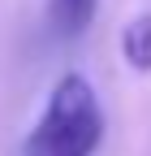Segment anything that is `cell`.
<instances>
[{
    "label": "cell",
    "instance_id": "1",
    "mask_svg": "<svg viewBox=\"0 0 151 156\" xmlns=\"http://www.w3.org/2000/svg\"><path fill=\"white\" fill-rule=\"evenodd\" d=\"M104 143V104L91 78L69 69L52 83L39 122L26 130L17 156H95Z\"/></svg>",
    "mask_w": 151,
    "mask_h": 156
},
{
    "label": "cell",
    "instance_id": "2",
    "mask_svg": "<svg viewBox=\"0 0 151 156\" xmlns=\"http://www.w3.org/2000/svg\"><path fill=\"white\" fill-rule=\"evenodd\" d=\"M95 13H99V0H48L43 22L52 39H82L95 22Z\"/></svg>",
    "mask_w": 151,
    "mask_h": 156
},
{
    "label": "cell",
    "instance_id": "3",
    "mask_svg": "<svg viewBox=\"0 0 151 156\" xmlns=\"http://www.w3.org/2000/svg\"><path fill=\"white\" fill-rule=\"evenodd\" d=\"M121 56H125L129 69L151 74V13H138V17L125 22V30H121Z\"/></svg>",
    "mask_w": 151,
    "mask_h": 156
}]
</instances>
